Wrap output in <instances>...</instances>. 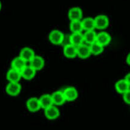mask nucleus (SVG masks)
I'll return each instance as SVG.
<instances>
[{"label":"nucleus","mask_w":130,"mask_h":130,"mask_svg":"<svg viewBox=\"0 0 130 130\" xmlns=\"http://www.w3.org/2000/svg\"><path fill=\"white\" fill-rule=\"evenodd\" d=\"M77 56L80 59H85L88 58L91 55L90 45L88 44L83 43L77 47Z\"/></svg>","instance_id":"1a4fd4ad"},{"label":"nucleus","mask_w":130,"mask_h":130,"mask_svg":"<svg viewBox=\"0 0 130 130\" xmlns=\"http://www.w3.org/2000/svg\"><path fill=\"white\" fill-rule=\"evenodd\" d=\"M65 99L67 102H73L78 98L79 93L76 88L73 87H70L62 90Z\"/></svg>","instance_id":"7ed1b4c3"},{"label":"nucleus","mask_w":130,"mask_h":130,"mask_svg":"<svg viewBox=\"0 0 130 130\" xmlns=\"http://www.w3.org/2000/svg\"><path fill=\"white\" fill-rule=\"evenodd\" d=\"M51 96L53 105H55V106H61L66 102L62 91L53 92Z\"/></svg>","instance_id":"f8f14e48"},{"label":"nucleus","mask_w":130,"mask_h":130,"mask_svg":"<svg viewBox=\"0 0 130 130\" xmlns=\"http://www.w3.org/2000/svg\"><path fill=\"white\" fill-rule=\"evenodd\" d=\"M21 77L20 72L12 69L9 70L6 74V78L9 82H19Z\"/></svg>","instance_id":"f3484780"},{"label":"nucleus","mask_w":130,"mask_h":130,"mask_svg":"<svg viewBox=\"0 0 130 130\" xmlns=\"http://www.w3.org/2000/svg\"><path fill=\"white\" fill-rule=\"evenodd\" d=\"M48 39L50 42L54 45H61L64 39V34L59 30H54L49 33Z\"/></svg>","instance_id":"f257e3e1"},{"label":"nucleus","mask_w":130,"mask_h":130,"mask_svg":"<svg viewBox=\"0 0 130 130\" xmlns=\"http://www.w3.org/2000/svg\"><path fill=\"white\" fill-rule=\"evenodd\" d=\"M44 114H45V116L47 119L54 120L59 118L60 116V111L56 106L52 105L45 109Z\"/></svg>","instance_id":"39448f33"},{"label":"nucleus","mask_w":130,"mask_h":130,"mask_svg":"<svg viewBox=\"0 0 130 130\" xmlns=\"http://www.w3.org/2000/svg\"><path fill=\"white\" fill-rule=\"evenodd\" d=\"M39 101L40 102L41 107L44 110L53 105L52 96L49 94H44L42 95L39 99Z\"/></svg>","instance_id":"6ab92c4d"},{"label":"nucleus","mask_w":130,"mask_h":130,"mask_svg":"<svg viewBox=\"0 0 130 130\" xmlns=\"http://www.w3.org/2000/svg\"><path fill=\"white\" fill-rule=\"evenodd\" d=\"M26 107L30 112H36L41 109V105L39 99L36 97H31L28 99L26 102Z\"/></svg>","instance_id":"423d86ee"},{"label":"nucleus","mask_w":130,"mask_h":130,"mask_svg":"<svg viewBox=\"0 0 130 130\" xmlns=\"http://www.w3.org/2000/svg\"><path fill=\"white\" fill-rule=\"evenodd\" d=\"M123 101H125V102L126 104L128 105L130 104V92L128 91L126 93H125L124 94H123Z\"/></svg>","instance_id":"b1692460"},{"label":"nucleus","mask_w":130,"mask_h":130,"mask_svg":"<svg viewBox=\"0 0 130 130\" xmlns=\"http://www.w3.org/2000/svg\"><path fill=\"white\" fill-rule=\"evenodd\" d=\"M82 22L80 21H72L70 24V30L73 33H80L83 31Z\"/></svg>","instance_id":"5701e85b"},{"label":"nucleus","mask_w":130,"mask_h":130,"mask_svg":"<svg viewBox=\"0 0 130 130\" xmlns=\"http://www.w3.org/2000/svg\"><path fill=\"white\" fill-rule=\"evenodd\" d=\"M70 42L71 44L77 47L78 46L84 43V35L81 33H72L70 36Z\"/></svg>","instance_id":"dca6fc26"},{"label":"nucleus","mask_w":130,"mask_h":130,"mask_svg":"<svg viewBox=\"0 0 130 130\" xmlns=\"http://www.w3.org/2000/svg\"><path fill=\"white\" fill-rule=\"evenodd\" d=\"M90 48L91 55H94V56H97V55L102 54L104 50V47H103L102 45L98 43L96 41L90 44Z\"/></svg>","instance_id":"aec40b11"},{"label":"nucleus","mask_w":130,"mask_h":130,"mask_svg":"<svg viewBox=\"0 0 130 130\" xmlns=\"http://www.w3.org/2000/svg\"><path fill=\"white\" fill-rule=\"evenodd\" d=\"M21 91V85L19 82H9L6 88V92L10 96H17Z\"/></svg>","instance_id":"20e7f679"},{"label":"nucleus","mask_w":130,"mask_h":130,"mask_svg":"<svg viewBox=\"0 0 130 130\" xmlns=\"http://www.w3.org/2000/svg\"><path fill=\"white\" fill-rule=\"evenodd\" d=\"M36 71L33 68H31L30 66H26L23 70L21 74V77L26 80H31L35 77Z\"/></svg>","instance_id":"a211bd4d"},{"label":"nucleus","mask_w":130,"mask_h":130,"mask_svg":"<svg viewBox=\"0 0 130 130\" xmlns=\"http://www.w3.org/2000/svg\"><path fill=\"white\" fill-rule=\"evenodd\" d=\"M82 25L83 29L86 31L93 30L95 28L94 20L92 18H87L82 21Z\"/></svg>","instance_id":"412c9836"},{"label":"nucleus","mask_w":130,"mask_h":130,"mask_svg":"<svg viewBox=\"0 0 130 130\" xmlns=\"http://www.w3.org/2000/svg\"><path fill=\"white\" fill-rule=\"evenodd\" d=\"M96 33L94 30L86 31L84 34V43L90 45L93 42L96 41Z\"/></svg>","instance_id":"4be33fe9"},{"label":"nucleus","mask_w":130,"mask_h":130,"mask_svg":"<svg viewBox=\"0 0 130 130\" xmlns=\"http://www.w3.org/2000/svg\"><path fill=\"white\" fill-rule=\"evenodd\" d=\"M126 63L128 65H129V64H130V55H129V53L128 54L127 57H126Z\"/></svg>","instance_id":"a878e982"},{"label":"nucleus","mask_w":130,"mask_h":130,"mask_svg":"<svg viewBox=\"0 0 130 130\" xmlns=\"http://www.w3.org/2000/svg\"><path fill=\"white\" fill-rule=\"evenodd\" d=\"M2 9V3H1V1H0V10Z\"/></svg>","instance_id":"bb28decb"},{"label":"nucleus","mask_w":130,"mask_h":130,"mask_svg":"<svg viewBox=\"0 0 130 130\" xmlns=\"http://www.w3.org/2000/svg\"><path fill=\"white\" fill-rule=\"evenodd\" d=\"M45 66V60L40 56H35L30 61V66L35 71L42 70Z\"/></svg>","instance_id":"6e6552de"},{"label":"nucleus","mask_w":130,"mask_h":130,"mask_svg":"<svg viewBox=\"0 0 130 130\" xmlns=\"http://www.w3.org/2000/svg\"><path fill=\"white\" fill-rule=\"evenodd\" d=\"M26 66V62L20 56L15 58L11 62L12 69L18 71L20 73L23 71V70Z\"/></svg>","instance_id":"ddd939ff"},{"label":"nucleus","mask_w":130,"mask_h":130,"mask_svg":"<svg viewBox=\"0 0 130 130\" xmlns=\"http://www.w3.org/2000/svg\"><path fill=\"white\" fill-rule=\"evenodd\" d=\"M129 77H130V74H129V73H128V74H126V76H125V79H124L125 80H126V81L129 84Z\"/></svg>","instance_id":"393cba45"},{"label":"nucleus","mask_w":130,"mask_h":130,"mask_svg":"<svg viewBox=\"0 0 130 130\" xmlns=\"http://www.w3.org/2000/svg\"><path fill=\"white\" fill-rule=\"evenodd\" d=\"M63 53L65 57L69 59L75 58L77 56V48L71 44H67L63 48Z\"/></svg>","instance_id":"9d476101"},{"label":"nucleus","mask_w":130,"mask_h":130,"mask_svg":"<svg viewBox=\"0 0 130 130\" xmlns=\"http://www.w3.org/2000/svg\"><path fill=\"white\" fill-rule=\"evenodd\" d=\"M115 89L119 94H124L129 91V84L124 79L118 80L115 84Z\"/></svg>","instance_id":"4468645a"},{"label":"nucleus","mask_w":130,"mask_h":130,"mask_svg":"<svg viewBox=\"0 0 130 130\" xmlns=\"http://www.w3.org/2000/svg\"><path fill=\"white\" fill-rule=\"evenodd\" d=\"M20 56L26 62H30L35 56V52L30 47H24L21 50Z\"/></svg>","instance_id":"2eb2a0df"},{"label":"nucleus","mask_w":130,"mask_h":130,"mask_svg":"<svg viewBox=\"0 0 130 130\" xmlns=\"http://www.w3.org/2000/svg\"><path fill=\"white\" fill-rule=\"evenodd\" d=\"M111 41V37L108 33L105 31H101L96 34V42L101 44L103 47L109 45Z\"/></svg>","instance_id":"0eeeda50"},{"label":"nucleus","mask_w":130,"mask_h":130,"mask_svg":"<svg viewBox=\"0 0 130 130\" xmlns=\"http://www.w3.org/2000/svg\"><path fill=\"white\" fill-rule=\"evenodd\" d=\"M95 28L99 30L106 29L110 24L109 18L107 15H99L94 19Z\"/></svg>","instance_id":"f03ea898"},{"label":"nucleus","mask_w":130,"mask_h":130,"mask_svg":"<svg viewBox=\"0 0 130 130\" xmlns=\"http://www.w3.org/2000/svg\"><path fill=\"white\" fill-rule=\"evenodd\" d=\"M68 18L71 21H80L82 18V11L79 7H73L68 12Z\"/></svg>","instance_id":"9b49d317"}]
</instances>
